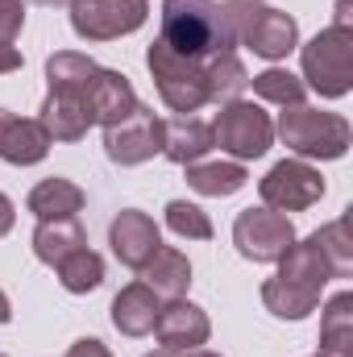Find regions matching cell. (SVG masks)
<instances>
[{"mask_svg": "<svg viewBox=\"0 0 353 357\" xmlns=\"http://www.w3.org/2000/svg\"><path fill=\"white\" fill-rule=\"evenodd\" d=\"M233 245L241 258L250 262H278L291 245H295V225L287 220V212L274 208H246L233 220Z\"/></svg>", "mask_w": 353, "mask_h": 357, "instance_id": "7", "label": "cell"}, {"mask_svg": "<svg viewBox=\"0 0 353 357\" xmlns=\"http://www.w3.org/2000/svg\"><path fill=\"white\" fill-rule=\"evenodd\" d=\"M13 71H21V50L0 42V75H13Z\"/></svg>", "mask_w": 353, "mask_h": 357, "instance_id": "33", "label": "cell"}, {"mask_svg": "<svg viewBox=\"0 0 353 357\" xmlns=\"http://www.w3.org/2000/svg\"><path fill=\"white\" fill-rule=\"evenodd\" d=\"M96 71H100V63L88 59V54H80V50H59V54L46 59V84H50V91H80V96H88V84Z\"/></svg>", "mask_w": 353, "mask_h": 357, "instance_id": "26", "label": "cell"}, {"mask_svg": "<svg viewBox=\"0 0 353 357\" xmlns=\"http://www.w3.org/2000/svg\"><path fill=\"white\" fill-rule=\"evenodd\" d=\"M278 278H291V282H303V287H316L324 291V282L333 278V270L324 262V254L316 250V241H295L283 258H278Z\"/></svg>", "mask_w": 353, "mask_h": 357, "instance_id": "24", "label": "cell"}, {"mask_svg": "<svg viewBox=\"0 0 353 357\" xmlns=\"http://www.w3.org/2000/svg\"><path fill=\"white\" fill-rule=\"evenodd\" d=\"M303 88H312L320 100H341L353 88V25H329L320 29L303 50Z\"/></svg>", "mask_w": 353, "mask_h": 357, "instance_id": "4", "label": "cell"}, {"mask_svg": "<svg viewBox=\"0 0 353 357\" xmlns=\"http://www.w3.org/2000/svg\"><path fill=\"white\" fill-rule=\"evenodd\" d=\"M21 29H25V0H0V42L13 46Z\"/></svg>", "mask_w": 353, "mask_h": 357, "instance_id": "31", "label": "cell"}, {"mask_svg": "<svg viewBox=\"0 0 353 357\" xmlns=\"http://www.w3.org/2000/svg\"><path fill=\"white\" fill-rule=\"evenodd\" d=\"M212 137L225 154H233L237 162H250L274 146V121L250 100H229L212 121Z\"/></svg>", "mask_w": 353, "mask_h": 357, "instance_id": "6", "label": "cell"}, {"mask_svg": "<svg viewBox=\"0 0 353 357\" xmlns=\"http://www.w3.org/2000/svg\"><path fill=\"white\" fill-rule=\"evenodd\" d=\"M262 303H266V312H270V316H278V320H303V316H312V312H316L320 291L274 274V278H266V282H262Z\"/></svg>", "mask_w": 353, "mask_h": 357, "instance_id": "21", "label": "cell"}, {"mask_svg": "<svg viewBox=\"0 0 353 357\" xmlns=\"http://www.w3.org/2000/svg\"><path fill=\"white\" fill-rule=\"evenodd\" d=\"M146 67L154 75V88L163 96V104L175 112V116H191L208 104V79H204V63H191L175 54L171 46H163L154 38V46L146 50Z\"/></svg>", "mask_w": 353, "mask_h": 357, "instance_id": "5", "label": "cell"}, {"mask_svg": "<svg viewBox=\"0 0 353 357\" xmlns=\"http://www.w3.org/2000/svg\"><path fill=\"white\" fill-rule=\"evenodd\" d=\"M29 4H67V0H29Z\"/></svg>", "mask_w": 353, "mask_h": 357, "instance_id": "39", "label": "cell"}, {"mask_svg": "<svg viewBox=\"0 0 353 357\" xmlns=\"http://www.w3.org/2000/svg\"><path fill=\"white\" fill-rule=\"evenodd\" d=\"M50 146L54 142L46 137V129L38 125V116L29 121V116H17V112L0 108V158L4 162L33 167V162H42L50 154Z\"/></svg>", "mask_w": 353, "mask_h": 357, "instance_id": "15", "label": "cell"}, {"mask_svg": "<svg viewBox=\"0 0 353 357\" xmlns=\"http://www.w3.org/2000/svg\"><path fill=\"white\" fill-rule=\"evenodd\" d=\"M225 25L237 46H250L258 59H287L299 46V25L291 13L270 8L266 0H225Z\"/></svg>", "mask_w": 353, "mask_h": 357, "instance_id": "2", "label": "cell"}, {"mask_svg": "<svg viewBox=\"0 0 353 357\" xmlns=\"http://www.w3.org/2000/svg\"><path fill=\"white\" fill-rule=\"evenodd\" d=\"M187 171V187L191 191H200V195H237L250 175H246V167L241 162H191V167H183Z\"/></svg>", "mask_w": 353, "mask_h": 357, "instance_id": "25", "label": "cell"}, {"mask_svg": "<svg viewBox=\"0 0 353 357\" xmlns=\"http://www.w3.org/2000/svg\"><path fill=\"white\" fill-rule=\"evenodd\" d=\"M67 357H112V354H108V345H104V341L84 337V341H75V345L67 349Z\"/></svg>", "mask_w": 353, "mask_h": 357, "instance_id": "32", "label": "cell"}, {"mask_svg": "<svg viewBox=\"0 0 353 357\" xmlns=\"http://www.w3.org/2000/svg\"><path fill=\"white\" fill-rule=\"evenodd\" d=\"M88 245V233L80 225V216H67V220H38L33 229V254L38 262L46 266H59L63 258H71L75 250Z\"/></svg>", "mask_w": 353, "mask_h": 357, "instance_id": "20", "label": "cell"}, {"mask_svg": "<svg viewBox=\"0 0 353 357\" xmlns=\"http://www.w3.org/2000/svg\"><path fill=\"white\" fill-rule=\"evenodd\" d=\"M258 195H262L266 208H274V212H303V208L320 204L324 178L303 158H283V162H274L266 171V178L258 183Z\"/></svg>", "mask_w": 353, "mask_h": 357, "instance_id": "10", "label": "cell"}, {"mask_svg": "<svg viewBox=\"0 0 353 357\" xmlns=\"http://www.w3.org/2000/svg\"><path fill=\"white\" fill-rule=\"evenodd\" d=\"M316 357H324V354H316Z\"/></svg>", "mask_w": 353, "mask_h": 357, "instance_id": "40", "label": "cell"}, {"mask_svg": "<svg viewBox=\"0 0 353 357\" xmlns=\"http://www.w3.org/2000/svg\"><path fill=\"white\" fill-rule=\"evenodd\" d=\"M158 42L191 63H208L220 50H233V33L216 0H163V29Z\"/></svg>", "mask_w": 353, "mask_h": 357, "instance_id": "1", "label": "cell"}, {"mask_svg": "<svg viewBox=\"0 0 353 357\" xmlns=\"http://www.w3.org/2000/svg\"><path fill=\"white\" fill-rule=\"evenodd\" d=\"M29 212L38 216V220H67V216H80L84 212V204H88V195H84V187L80 183H71V178H42L33 191H29Z\"/></svg>", "mask_w": 353, "mask_h": 357, "instance_id": "19", "label": "cell"}, {"mask_svg": "<svg viewBox=\"0 0 353 357\" xmlns=\"http://www.w3.org/2000/svg\"><path fill=\"white\" fill-rule=\"evenodd\" d=\"M312 241H316V250L324 254L333 278H350L353 274V241H350V220H345V216L320 225V229L312 233Z\"/></svg>", "mask_w": 353, "mask_h": 357, "instance_id": "27", "label": "cell"}, {"mask_svg": "<svg viewBox=\"0 0 353 357\" xmlns=\"http://www.w3.org/2000/svg\"><path fill=\"white\" fill-rule=\"evenodd\" d=\"M350 8H353V0H337V21L333 25H350Z\"/></svg>", "mask_w": 353, "mask_h": 357, "instance_id": "35", "label": "cell"}, {"mask_svg": "<svg viewBox=\"0 0 353 357\" xmlns=\"http://www.w3.org/2000/svg\"><path fill=\"white\" fill-rule=\"evenodd\" d=\"M212 146H216V137H212L208 121H200V116H171V121H163V154L175 167L200 162Z\"/></svg>", "mask_w": 353, "mask_h": 357, "instance_id": "17", "label": "cell"}, {"mask_svg": "<svg viewBox=\"0 0 353 357\" xmlns=\"http://www.w3.org/2000/svg\"><path fill=\"white\" fill-rule=\"evenodd\" d=\"M13 320V303H8V295L0 291V324H8Z\"/></svg>", "mask_w": 353, "mask_h": 357, "instance_id": "36", "label": "cell"}, {"mask_svg": "<svg viewBox=\"0 0 353 357\" xmlns=\"http://www.w3.org/2000/svg\"><path fill=\"white\" fill-rule=\"evenodd\" d=\"M146 357H175L171 349H154V354H146Z\"/></svg>", "mask_w": 353, "mask_h": 357, "instance_id": "38", "label": "cell"}, {"mask_svg": "<svg viewBox=\"0 0 353 357\" xmlns=\"http://www.w3.org/2000/svg\"><path fill=\"white\" fill-rule=\"evenodd\" d=\"M137 274H142V282L158 299H183L187 287H191V262H187V254H179L175 245H158L154 258L137 270Z\"/></svg>", "mask_w": 353, "mask_h": 357, "instance_id": "18", "label": "cell"}, {"mask_svg": "<svg viewBox=\"0 0 353 357\" xmlns=\"http://www.w3.org/2000/svg\"><path fill=\"white\" fill-rule=\"evenodd\" d=\"M167 229L179 233V237H187V241H208V237H212L208 212L195 208V204H187V199H171V204H167Z\"/></svg>", "mask_w": 353, "mask_h": 357, "instance_id": "30", "label": "cell"}, {"mask_svg": "<svg viewBox=\"0 0 353 357\" xmlns=\"http://www.w3.org/2000/svg\"><path fill=\"white\" fill-rule=\"evenodd\" d=\"M104 154L117 167H142L154 154H163V116H154V108L137 104L125 121L104 129Z\"/></svg>", "mask_w": 353, "mask_h": 357, "instance_id": "9", "label": "cell"}, {"mask_svg": "<svg viewBox=\"0 0 353 357\" xmlns=\"http://www.w3.org/2000/svg\"><path fill=\"white\" fill-rule=\"evenodd\" d=\"M13 225H17V208H13V199H8V195L0 191V237H4V233H8Z\"/></svg>", "mask_w": 353, "mask_h": 357, "instance_id": "34", "label": "cell"}, {"mask_svg": "<svg viewBox=\"0 0 353 357\" xmlns=\"http://www.w3.org/2000/svg\"><path fill=\"white\" fill-rule=\"evenodd\" d=\"M175 357H220V354H212V349L200 345V349H187V354H175Z\"/></svg>", "mask_w": 353, "mask_h": 357, "instance_id": "37", "label": "cell"}, {"mask_svg": "<svg viewBox=\"0 0 353 357\" xmlns=\"http://www.w3.org/2000/svg\"><path fill=\"white\" fill-rule=\"evenodd\" d=\"M59 282L71 291V295H88V291H96L100 282H104V258L96 254V250H75L71 258H63L59 262Z\"/></svg>", "mask_w": 353, "mask_h": 357, "instance_id": "28", "label": "cell"}, {"mask_svg": "<svg viewBox=\"0 0 353 357\" xmlns=\"http://www.w3.org/2000/svg\"><path fill=\"white\" fill-rule=\"evenodd\" d=\"M204 79H208V104H229L241 100V91L250 88V71L237 59V50H220L204 63Z\"/></svg>", "mask_w": 353, "mask_h": 357, "instance_id": "23", "label": "cell"}, {"mask_svg": "<svg viewBox=\"0 0 353 357\" xmlns=\"http://www.w3.org/2000/svg\"><path fill=\"white\" fill-rule=\"evenodd\" d=\"M274 133L283 137V146L299 158H320V162H333V158H345L353 142V129L345 116L337 112H320V108H308V104H295V108H283L278 121H274Z\"/></svg>", "mask_w": 353, "mask_h": 357, "instance_id": "3", "label": "cell"}, {"mask_svg": "<svg viewBox=\"0 0 353 357\" xmlns=\"http://www.w3.org/2000/svg\"><path fill=\"white\" fill-rule=\"evenodd\" d=\"M154 337H158L163 349H171V354H187V349L208 345V337H212V320H208L204 307H195V303H187V299H167V307H163L158 320H154Z\"/></svg>", "mask_w": 353, "mask_h": 357, "instance_id": "12", "label": "cell"}, {"mask_svg": "<svg viewBox=\"0 0 353 357\" xmlns=\"http://www.w3.org/2000/svg\"><path fill=\"white\" fill-rule=\"evenodd\" d=\"M142 100H137V91L129 84V75H121V71H108V67H100L96 75H91L88 84V112H91V125H117V121H125L133 108H137Z\"/></svg>", "mask_w": 353, "mask_h": 357, "instance_id": "14", "label": "cell"}, {"mask_svg": "<svg viewBox=\"0 0 353 357\" xmlns=\"http://www.w3.org/2000/svg\"><path fill=\"white\" fill-rule=\"evenodd\" d=\"M38 125L46 129L50 142H80L91 129L88 96L80 91H46L42 108H38Z\"/></svg>", "mask_w": 353, "mask_h": 357, "instance_id": "13", "label": "cell"}, {"mask_svg": "<svg viewBox=\"0 0 353 357\" xmlns=\"http://www.w3.org/2000/svg\"><path fill=\"white\" fill-rule=\"evenodd\" d=\"M108 245H112V254H117L121 266L142 270L154 258V250L163 245V233H158V225H154L150 212L125 208V212H117L112 225H108Z\"/></svg>", "mask_w": 353, "mask_h": 357, "instance_id": "11", "label": "cell"}, {"mask_svg": "<svg viewBox=\"0 0 353 357\" xmlns=\"http://www.w3.org/2000/svg\"><path fill=\"white\" fill-rule=\"evenodd\" d=\"M320 354L353 357V291H341L324 303L320 316Z\"/></svg>", "mask_w": 353, "mask_h": 357, "instance_id": "22", "label": "cell"}, {"mask_svg": "<svg viewBox=\"0 0 353 357\" xmlns=\"http://www.w3.org/2000/svg\"><path fill=\"white\" fill-rule=\"evenodd\" d=\"M158 312H163V299L146 282H129L112 299V328L121 337H146V333H154Z\"/></svg>", "mask_w": 353, "mask_h": 357, "instance_id": "16", "label": "cell"}, {"mask_svg": "<svg viewBox=\"0 0 353 357\" xmlns=\"http://www.w3.org/2000/svg\"><path fill=\"white\" fill-rule=\"evenodd\" d=\"M250 84H254V96H262V100L278 104V108L303 104V91H308L299 75H291V71H283V67H270V71H262V75H254Z\"/></svg>", "mask_w": 353, "mask_h": 357, "instance_id": "29", "label": "cell"}, {"mask_svg": "<svg viewBox=\"0 0 353 357\" xmlns=\"http://www.w3.org/2000/svg\"><path fill=\"white\" fill-rule=\"evenodd\" d=\"M150 0H71V29L84 42H112L142 29Z\"/></svg>", "mask_w": 353, "mask_h": 357, "instance_id": "8", "label": "cell"}]
</instances>
